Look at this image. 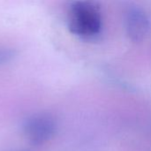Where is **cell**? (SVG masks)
Here are the masks:
<instances>
[{"mask_svg":"<svg viewBox=\"0 0 151 151\" xmlns=\"http://www.w3.org/2000/svg\"><path fill=\"white\" fill-rule=\"evenodd\" d=\"M70 32L82 39H93L102 31L103 20L98 5L89 0L73 2L67 12Z\"/></svg>","mask_w":151,"mask_h":151,"instance_id":"obj_1","label":"cell"},{"mask_svg":"<svg viewBox=\"0 0 151 151\" xmlns=\"http://www.w3.org/2000/svg\"><path fill=\"white\" fill-rule=\"evenodd\" d=\"M12 57V52L8 50H0V64L7 62Z\"/></svg>","mask_w":151,"mask_h":151,"instance_id":"obj_4","label":"cell"},{"mask_svg":"<svg viewBox=\"0 0 151 151\" xmlns=\"http://www.w3.org/2000/svg\"><path fill=\"white\" fill-rule=\"evenodd\" d=\"M58 129L56 119L50 113L40 112L27 117L22 125L26 139L33 145H42L50 141Z\"/></svg>","mask_w":151,"mask_h":151,"instance_id":"obj_2","label":"cell"},{"mask_svg":"<svg viewBox=\"0 0 151 151\" xmlns=\"http://www.w3.org/2000/svg\"><path fill=\"white\" fill-rule=\"evenodd\" d=\"M126 30L134 42L143 41L150 29V20L145 12L140 7H130L126 13Z\"/></svg>","mask_w":151,"mask_h":151,"instance_id":"obj_3","label":"cell"}]
</instances>
